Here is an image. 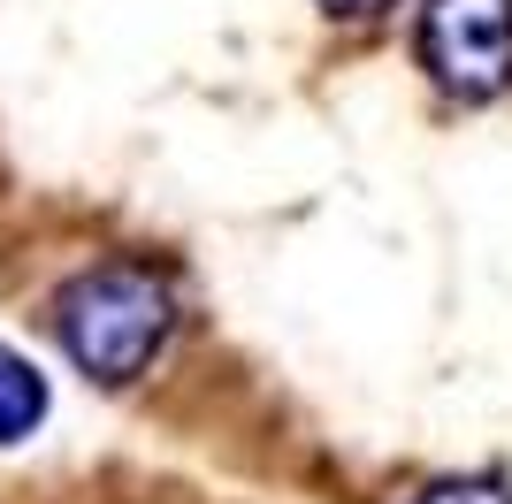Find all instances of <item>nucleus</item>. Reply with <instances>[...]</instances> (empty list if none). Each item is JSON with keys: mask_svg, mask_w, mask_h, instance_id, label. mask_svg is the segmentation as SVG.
I'll use <instances>...</instances> for the list:
<instances>
[{"mask_svg": "<svg viewBox=\"0 0 512 504\" xmlns=\"http://www.w3.org/2000/svg\"><path fill=\"white\" fill-rule=\"evenodd\" d=\"M421 77L459 107H490L512 92V0H421L413 16Z\"/></svg>", "mask_w": 512, "mask_h": 504, "instance_id": "2", "label": "nucleus"}, {"mask_svg": "<svg viewBox=\"0 0 512 504\" xmlns=\"http://www.w3.org/2000/svg\"><path fill=\"white\" fill-rule=\"evenodd\" d=\"M54 336H62L77 375H92L100 390H123L169 352L176 291L138 260H100L54 291Z\"/></svg>", "mask_w": 512, "mask_h": 504, "instance_id": "1", "label": "nucleus"}, {"mask_svg": "<svg viewBox=\"0 0 512 504\" xmlns=\"http://www.w3.org/2000/svg\"><path fill=\"white\" fill-rule=\"evenodd\" d=\"M314 8H321L329 23H383L398 0H314Z\"/></svg>", "mask_w": 512, "mask_h": 504, "instance_id": "5", "label": "nucleus"}, {"mask_svg": "<svg viewBox=\"0 0 512 504\" xmlns=\"http://www.w3.org/2000/svg\"><path fill=\"white\" fill-rule=\"evenodd\" d=\"M46 405H54L46 375L16 352V344H0V451L23 443V436H39V428H46Z\"/></svg>", "mask_w": 512, "mask_h": 504, "instance_id": "3", "label": "nucleus"}, {"mask_svg": "<svg viewBox=\"0 0 512 504\" xmlns=\"http://www.w3.org/2000/svg\"><path fill=\"white\" fill-rule=\"evenodd\" d=\"M406 504H512V489L497 482V474H444V482L413 489Z\"/></svg>", "mask_w": 512, "mask_h": 504, "instance_id": "4", "label": "nucleus"}]
</instances>
